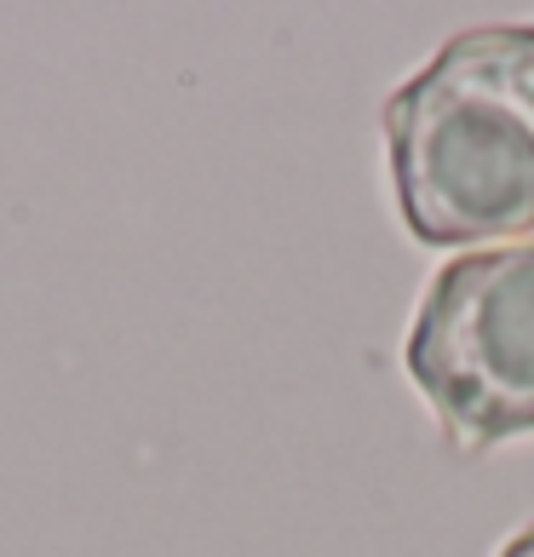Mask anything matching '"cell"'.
<instances>
[{"mask_svg": "<svg viewBox=\"0 0 534 557\" xmlns=\"http://www.w3.org/2000/svg\"><path fill=\"white\" fill-rule=\"evenodd\" d=\"M500 557H534V523H529V529H523V534H518V541H511Z\"/></svg>", "mask_w": 534, "mask_h": 557, "instance_id": "obj_3", "label": "cell"}, {"mask_svg": "<svg viewBox=\"0 0 534 557\" xmlns=\"http://www.w3.org/2000/svg\"><path fill=\"white\" fill-rule=\"evenodd\" d=\"M402 362L455 448L477 454L534 431V242L448 259L420 299Z\"/></svg>", "mask_w": 534, "mask_h": 557, "instance_id": "obj_2", "label": "cell"}, {"mask_svg": "<svg viewBox=\"0 0 534 557\" xmlns=\"http://www.w3.org/2000/svg\"><path fill=\"white\" fill-rule=\"evenodd\" d=\"M402 224L425 247H488L534 231V24L443 40L385 98Z\"/></svg>", "mask_w": 534, "mask_h": 557, "instance_id": "obj_1", "label": "cell"}]
</instances>
